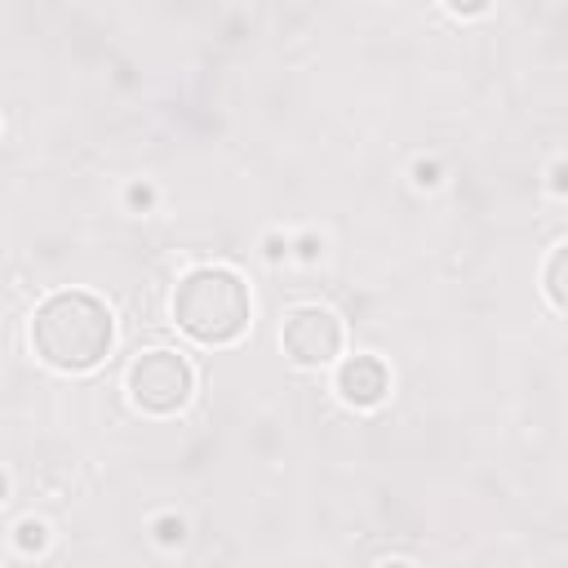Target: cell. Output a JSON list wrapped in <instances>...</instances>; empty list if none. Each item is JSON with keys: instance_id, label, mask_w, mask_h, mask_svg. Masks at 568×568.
Here are the masks:
<instances>
[{"instance_id": "obj_1", "label": "cell", "mask_w": 568, "mask_h": 568, "mask_svg": "<svg viewBox=\"0 0 568 568\" xmlns=\"http://www.w3.org/2000/svg\"><path fill=\"white\" fill-rule=\"evenodd\" d=\"M115 346V315L84 288H58L31 311V351L58 373H89Z\"/></svg>"}, {"instance_id": "obj_2", "label": "cell", "mask_w": 568, "mask_h": 568, "mask_svg": "<svg viewBox=\"0 0 568 568\" xmlns=\"http://www.w3.org/2000/svg\"><path fill=\"white\" fill-rule=\"evenodd\" d=\"M173 324L200 346H231L248 333V284L226 266H195L173 288Z\"/></svg>"}, {"instance_id": "obj_3", "label": "cell", "mask_w": 568, "mask_h": 568, "mask_svg": "<svg viewBox=\"0 0 568 568\" xmlns=\"http://www.w3.org/2000/svg\"><path fill=\"white\" fill-rule=\"evenodd\" d=\"M124 390H129V399H133L138 413H146V417H173L195 395V368L178 351L155 346V351H142L129 364Z\"/></svg>"}, {"instance_id": "obj_4", "label": "cell", "mask_w": 568, "mask_h": 568, "mask_svg": "<svg viewBox=\"0 0 568 568\" xmlns=\"http://www.w3.org/2000/svg\"><path fill=\"white\" fill-rule=\"evenodd\" d=\"M280 342H284V355L302 368H320V364H333L337 351H342V320L324 306H293L284 315V328H280Z\"/></svg>"}, {"instance_id": "obj_5", "label": "cell", "mask_w": 568, "mask_h": 568, "mask_svg": "<svg viewBox=\"0 0 568 568\" xmlns=\"http://www.w3.org/2000/svg\"><path fill=\"white\" fill-rule=\"evenodd\" d=\"M386 390H390V373L377 355H351L337 364V395L351 408H373L386 399Z\"/></svg>"}, {"instance_id": "obj_6", "label": "cell", "mask_w": 568, "mask_h": 568, "mask_svg": "<svg viewBox=\"0 0 568 568\" xmlns=\"http://www.w3.org/2000/svg\"><path fill=\"white\" fill-rule=\"evenodd\" d=\"M559 280H564V244H555V253L546 262V297L555 311H564V284Z\"/></svg>"}, {"instance_id": "obj_7", "label": "cell", "mask_w": 568, "mask_h": 568, "mask_svg": "<svg viewBox=\"0 0 568 568\" xmlns=\"http://www.w3.org/2000/svg\"><path fill=\"white\" fill-rule=\"evenodd\" d=\"M18 546H22V550H44V546H49V528H44L40 519H22V524H18Z\"/></svg>"}, {"instance_id": "obj_8", "label": "cell", "mask_w": 568, "mask_h": 568, "mask_svg": "<svg viewBox=\"0 0 568 568\" xmlns=\"http://www.w3.org/2000/svg\"><path fill=\"white\" fill-rule=\"evenodd\" d=\"M377 568H417V564H408V559H382Z\"/></svg>"}, {"instance_id": "obj_9", "label": "cell", "mask_w": 568, "mask_h": 568, "mask_svg": "<svg viewBox=\"0 0 568 568\" xmlns=\"http://www.w3.org/2000/svg\"><path fill=\"white\" fill-rule=\"evenodd\" d=\"M9 501V479H4V470H0V506Z\"/></svg>"}]
</instances>
